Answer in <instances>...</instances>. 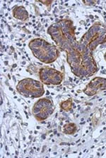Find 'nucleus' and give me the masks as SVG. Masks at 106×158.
<instances>
[{"label":"nucleus","instance_id":"obj_6","mask_svg":"<svg viewBox=\"0 0 106 158\" xmlns=\"http://www.w3.org/2000/svg\"><path fill=\"white\" fill-rule=\"evenodd\" d=\"M98 89H100V90L106 89V78L97 77L93 79L86 86L84 93L88 95H93L97 93Z\"/></svg>","mask_w":106,"mask_h":158},{"label":"nucleus","instance_id":"obj_3","mask_svg":"<svg viewBox=\"0 0 106 158\" xmlns=\"http://www.w3.org/2000/svg\"><path fill=\"white\" fill-rule=\"evenodd\" d=\"M18 92L26 98H39L45 93L43 85L32 78H25L21 81L16 86Z\"/></svg>","mask_w":106,"mask_h":158},{"label":"nucleus","instance_id":"obj_1","mask_svg":"<svg viewBox=\"0 0 106 158\" xmlns=\"http://www.w3.org/2000/svg\"><path fill=\"white\" fill-rule=\"evenodd\" d=\"M32 53L42 62L49 64L55 61L59 56V52L55 46L41 39H34L29 43Z\"/></svg>","mask_w":106,"mask_h":158},{"label":"nucleus","instance_id":"obj_10","mask_svg":"<svg viewBox=\"0 0 106 158\" xmlns=\"http://www.w3.org/2000/svg\"><path fill=\"white\" fill-rule=\"evenodd\" d=\"M13 67H16V64H14V65L13 66Z\"/></svg>","mask_w":106,"mask_h":158},{"label":"nucleus","instance_id":"obj_11","mask_svg":"<svg viewBox=\"0 0 106 158\" xmlns=\"http://www.w3.org/2000/svg\"><path fill=\"white\" fill-rule=\"evenodd\" d=\"M90 18H91V19H93V16H91H91H90Z\"/></svg>","mask_w":106,"mask_h":158},{"label":"nucleus","instance_id":"obj_4","mask_svg":"<svg viewBox=\"0 0 106 158\" xmlns=\"http://www.w3.org/2000/svg\"><path fill=\"white\" fill-rule=\"evenodd\" d=\"M54 107L51 100L48 98L40 99L34 105L32 112L37 120H45L53 114Z\"/></svg>","mask_w":106,"mask_h":158},{"label":"nucleus","instance_id":"obj_12","mask_svg":"<svg viewBox=\"0 0 106 158\" xmlns=\"http://www.w3.org/2000/svg\"><path fill=\"white\" fill-rule=\"evenodd\" d=\"M105 59L106 60V53H105Z\"/></svg>","mask_w":106,"mask_h":158},{"label":"nucleus","instance_id":"obj_8","mask_svg":"<svg viewBox=\"0 0 106 158\" xmlns=\"http://www.w3.org/2000/svg\"><path fill=\"white\" fill-rule=\"evenodd\" d=\"M76 131V127L74 123H69L64 127L63 132L65 134H73Z\"/></svg>","mask_w":106,"mask_h":158},{"label":"nucleus","instance_id":"obj_9","mask_svg":"<svg viewBox=\"0 0 106 158\" xmlns=\"http://www.w3.org/2000/svg\"><path fill=\"white\" fill-rule=\"evenodd\" d=\"M71 105H72V101H71V99H69L68 100L65 101V102H63L60 105L61 107L62 108L63 110H66V111H69L71 110Z\"/></svg>","mask_w":106,"mask_h":158},{"label":"nucleus","instance_id":"obj_5","mask_svg":"<svg viewBox=\"0 0 106 158\" xmlns=\"http://www.w3.org/2000/svg\"><path fill=\"white\" fill-rule=\"evenodd\" d=\"M40 78L46 85H59L63 81L64 76L60 71L53 69H41L40 70Z\"/></svg>","mask_w":106,"mask_h":158},{"label":"nucleus","instance_id":"obj_2","mask_svg":"<svg viewBox=\"0 0 106 158\" xmlns=\"http://www.w3.org/2000/svg\"><path fill=\"white\" fill-rule=\"evenodd\" d=\"M106 42V27L98 23L91 27L87 33L82 37L80 43H83L91 52L100 44Z\"/></svg>","mask_w":106,"mask_h":158},{"label":"nucleus","instance_id":"obj_7","mask_svg":"<svg viewBox=\"0 0 106 158\" xmlns=\"http://www.w3.org/2000/svg\"><path fill=\"white\" fill-rule=\"evenodd\" d=\"M13 15L16 19L26 21L28 17V14L23 6H17L14 9Z\"/></svg>","mask_w":106,"mask_h":158}]
</instances>
